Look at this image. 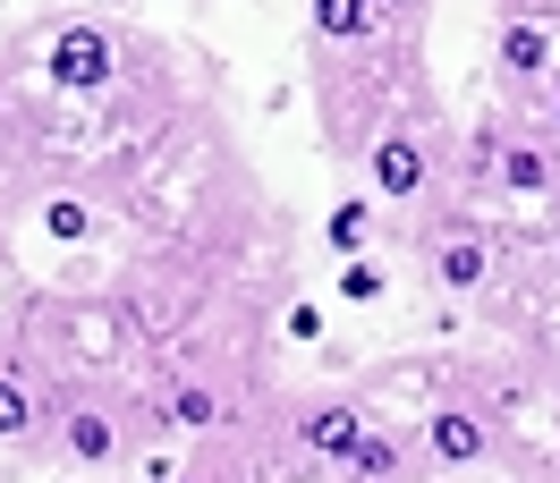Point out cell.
I'll use <instances>...</instances> for the list:
<instances>
[{
    "instance_id": "9c48e42d",
    "label": "cell",
    "mask_w": 560,
    "mask_h": 483,
    "mask_svg": "<svg viewBox=\"0 0 560 483\" xmlns=\"http://www.w3.org/2000/svg\"><path fill=\"white\" fill-rule=\"evenodd\" d=\"M544 60H552V35H544V26H501V69L510 76H535Z\"/></svg>"
},
{
    "instance_id": "3957f363",
    "label": "cell",
    "mask_w": 560,
    "mask_h": 483,
    "mask_svg": "<svg viewBox=\"0 0 560 483\" xmlns=\"http://www.w3.org/2000/svg\"><path fill=\"white\" fill-rule=\"evenodd\" d=\"M424 449H433V458H442V467H476V458H485V415L476 408H442L433 415V424H424Z\"/></svg>"
},
{
    "instance_id": "6da1fadb",
    "label": "cell",
    "mask_w": 560,
    "mask_h": 483,
    "mask_svg": "<svg viewBox=\"0 0 560 483\" xmlns=\"http://www.w3.org/2000/svg\"><path fill=\"white\" fill-rule=\"evenodd\" d=\"M110 69H119V51H110V35H94V26H69V35L51 43V76H60L69 94L110 85Z\"/></svg>"
},
{
    "instance_id": "8fae6325",
    "label": "cell",
    "mask_w": 560,
    "mask_h": 483,
    "mask_svg": "<svg viewBox=\"0 0 560 483\" xmlns=\"http://www.w3.org/2000/svg\"><path fill=\"white\" fill-rule=\"evenodd\" d=\"M26 433H35V381L0 374V441H26Z\"/></svg>"
},
{
    "instance_id": "52a82bcc",
    "label": "cell",
    "mask_w": 560,
    "mask_h": 483,
    "mask_svg": "<svg viewBox=\"0 0 560 483\" xmlns=\"http://www.w3.org/2000/svg\"><path fill=\"white\" fill-rule=\"evenodd\" d=\"M349 467H357L365 483H408V449L390 441V433H365V441L349 449Z\"/></svg>"
},
{
    "instance_id": "5bb4252c",
    "label": "cell",
    "mask_w": 560,
    "mask_h": 483,
    "mask_svg": "<svg viewBox=\"0 0 560 483\" xmlns=\"http://www.w3.org/2000/svg\"><path fill=\"white\" fill-rule=\"evenodd\" d=\"M340 297H349V306H374V297H383V263L349 255V272H340Z\"/></svg>"
},
{
    "instance_id": "7c38bea8",
    "label": "cell",
    "mask_w": 560,
    "mask_h": 483,
    "mask_svg": "<svg viewBox=\"0 0 560 483\" xmlns=\"http://www.w3.org/2000/svg\"><path fill=\"white\" fill-rule=\"evenodd\" d=\"M43 238L51 246H85L94 238V212L77 204V196H51V204H43Z\"/></svg>"
},
{
    "instance_id": "e0dca14e",
    "label": "cell",
    "mask_w": 560,
    "mask_h": 483,
    "mask_svg": "<svg viewBox=\"0 0 560 483\" xmlns=\"http://www.w3.org/2000/svg\"><path fill=\"white\" fill-rule=\"evenodd\" d=\"M171 483H187V475H171Z\"/></svg>"
},
{
    "instance_id": "9a60e30c",
    "label": "cell",
    "mask_w": 560,
    "mask_h": 483,
    "mask_svg": "<svg viewBox=\"0 0 560 483\" xmlns=\"http://www.w3.org/2000/svg\"><path fill=\"white\" fill-rule=\"evenodd\" d=\"M171 415H178V424H212V415H221V399H212L205 381H187V390L171 399Z\"/></svg>"
},
{
    "instance_id": "30bf717a",
    "label": "cell",
    "mask_w": 560,
    "mask_h": 483,
    "mask_svg": "<svg viewBox=\"0 0 560 483\" xmlns=\"http://www.w3.org/2000/svg\"><path fill=\"white\" fill-rule=\"evenodd\" d=\"M433 280H442V288H476V280H485V246H476V238L433 246Z\"/></svg>"
},
{
    "instance_id": "8992f818",
    "label": "cell",
    "mask_w": 560,
    "mask_h": 483,
    "mask_svg": "<svg viewBox=\"0 0 560 483\" xmlns=\"http://www.w3.org/2000/svg\"><path fill=\"white\" fill-rule=\"evenodd\" d=\"M374 17H383L374 0H315V35L323 43H365V35H374Z\"/></svg>"
},
{
    "instance_id": "5b68a950",
    "label": "cell",
    "mask_w": 560,
    "mask_h": 483,
    "mask_svg": "<svg viewBox=\"0 0 560 483\" xmlns=\"http://www.w3.org/2000/svg\"><path fill=\"white\" fill-rule=\"evenodd\" d=\"M60 449H69L77 467H110V458H119V424H110L103 408H77L69 424H60Z\"/></svg>"
},
{
    "instance_id": "2e32d148",
    "label": "cell",
    "mask_w": 560,
    "mask_h": 483,
    "mask_svg": "<svg viewBox=\"0 0 560 483\" xmlns=\"http://www.w3.org/2000/svg\"><path fill=\"white\" fill-rule=\"evenodd\" d=\"M552 128H560V94H552Z\"/></svg>"
},
{
    "instance_id": "7a4b0ae2",
    "label": "cell",
    "mask_w": 560,
    "mask_h": 483,
    "mask_svg": "<svg viewBox=\"0 0 560 483\" xmlns=\"http://www.w3.org/2000/svg\"><path fill=\"white\" fill-rule=\"evenodd\" d=\"M298 441L315 449V458H331V467H349V449L365 441V415H357L349 399H315L306 424H298Z\"/></svg>"
},
{
    "instance_id": "ba28073f",
    "label": "cell",
    "mask_w": 560,
    "mask_h": 483,
    "mask_svg": "<svg viewBox=\"0 0 560 483\" xmlns=\"http://www.w3.org/2000/svg\"><path fill=\"white\" fill-rule=\"evenodd\" d=\"M501 187H510V196H544V187H552V153H544V144H510V153H501Z\"/></svg>"
},
{
    "instance_id": "277c9868",
    "label": "cell",
    "mask_w": 560,
    "mask_h": 483,
    "mask_svg": "<svg viewBox=\"0 0 560 483\" xmlns=\"http://www.w3.org/2000/svg\"><path fill=\"white\" fill-rule=\"evenodd\" d=\"M374 187H383L390 204H408V196H424V144L390 128V137L374 144Z\"/></svg>"
},
{
    "instance_id": "4fadbf2b",
    "label": "cell",
    "mask_w": 560,
    "mask_h": 483,
    "mask_svg": "<svg viewBox=\"0 0 560 483\" xmlns=\"http://www.w3.org/2000/svg\"><path fill=\"white\" fill-rule=\"evenodd\" d=\"M365 221H374L365 204H340V212H331V229H323V238H331V255H365Z\"/></svg>"
}]
</instances>
